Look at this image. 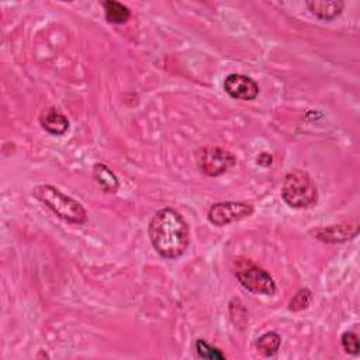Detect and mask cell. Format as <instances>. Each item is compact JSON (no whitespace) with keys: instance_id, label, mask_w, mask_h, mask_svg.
<instances>
[{"instance_id":"obj_13","label":"cell","mask_w":360,"mask_h":360,"mask_svg":"<svg viewBox=\"0 0 360 360\" xmlns=\"http://www.w3.org/2000/svg\"><path fill=\"white\" fill-rule=\"evenodd\" d=\"M281 345V338L277 332H266L256 340V349L263 357H273L277 354Z\"/></svg>"},{"instance_id":"obj_6","label":"cell","mask_w":360,"mask_h":360,"mask_svg":"<svg viewBox=\"0 0 360 360\" xmlns=\"http://www.w3.org/2000/svg\"><path fill=\"white\" fill-rule=\"evenodd\" d=\"M255 208L243 201H219L210 207L207 218L215 226H225L238 222L253 214Z\"/></svg>"},{"instance_id":"obj_3","label":"cell","mask_w":360,"mask_h":360,"mask_svg":"<svg viewBox=\"0 0 360 360\" xmlns=\"http://www.w3.org/2000/svg\"><path fill=\"white\" fill-rule=\"evenodd\" d=\"M281 198L288 207L308 208L316 204L318 188L307 172L292 169L283 179Z\"/></svg>"},{"instance_id":"obj_16","label":"cell","mask_w":360,"mask_h":360,"mask_svg":"<svg viewBox=\"0 0 360 360\" xmlns=\"http://www.w3.org/2000/svg\"><path fill=\"white\" fill-rule=\"evenodd\" d=\"M340 343H342V347L346 353H349V354H357L359 353L360 343H359V338L354 332H352V330L343 332L342 336H340Z\"/></svg>"},{"instance_id":"obj_2","label":"cell","mask_w":360,"mask_h":360,"mask_svg":"<svg viewBox=\"0 0 360 360\" xmlns=\"http://www.w3.org/2000/svg\"><path fill=\"white\" fill-rule=\"evenodd\" d=\"M32 195L46 205L60 219L82 225L87 219L84 207L70 195L62 193L59 188L51 184H39L32 188Z\"/></svg>"},{"instance_id":"obj_12","label":"cell","mask_w":360,"mask_h":360,"mask_svg":"<svg viewBox=\"0 0 360 360\" xmlns=\"http://www.w3.org/2000/svg\"><path fill=\"white\" fill-rule=\"evenodd\" d=\"M103 8H104L105 20L110 24L121 25V24H125L131 17V10L125 4L115 0L103 1Z\"/></svg>"},{"instance_id":"obj_10","label":"cell","mask_w":360,"mask_h":360,"mask_svg":"<svg viewBox=\"0 0 360 360\" xmlns=\"http://www.w3.org/2000/svg\"><path fill=\"white\" fill-rule=\"evenodd\" d=\"M308 10L318 17L319 20H325V21H330L338 18L343 8H345V3L340 0H312V1H307L305 3Z\"/></svg>"},{"instance_id":"obj_15","label":"cell","mask_w":360,"mask_h":360,"mask_svg":"<svg viewBox=\"0 0 360 360\" xmlns=\"http://www.w3.org/2000/svg\"><path fill=\"white\" fill-rule=\"evenodd\" d=\"M312 301V292L309 288H301L298 290L294 297L290 300L288 309L292 312H300L302 309H307Z\"/></svg>"},{"instance_id":"obj_11","label":"cell","mask_w":360,"mask_h":360,"mask_svg":"<svg viewBox=\"0 0 360 360\" xmlns=\"http://www.w3.org/2000/svg\"><path fill=\"white\" fill-rule=\"evenodd\" d=\"M93 179L97 183V186L108 194H114L120 188V180L115 176V173L104 163H96L93 166Z\"/></svg>"},{"instance_id":"obj_8","label":"cell","mask_w":360,"mask_h":360,"mask_svg":"<svg viewBox=\"0 0 360 360\" xmlns=\"http://www.w3.org/2000/svg\"><path fill=\"white\" fill-rule=\"evenodd\" d=\"M311 233L325 243H342L359 235V221H346L329 226H321L311 231Z\"/></svg>"},{"instance_id":"obj_4","label":"cell","mask_w":360,"mask_h":360,"mask_svg":"<svg viewBox=\"0 0 360 360\" xmlns=\"http://www.w3.org/2000/svg\"><path fill=\"white\" fill-rule=\"evenodd\" d=\"M236 158L221 146H204L197 152V166L205 176L218 177L232 169Z\"/></svg>"},{"instance_id":"obj_7","label":"cell","mask_w":360,"mask_h":360,"mask_svg":"<svg viewBox=\"0 0 360 360\" xmlns=\"http://www.w3.org/2000/svg\"><path fill=\"white\" fill-rule=\"evenodd\" d=\"M224 90L232 98L252 101L259 94V84L246 75L229 73L224 80Z\"/></svg>"},{"instance_id":"obj_9","label":"cell","mask_w":360,"mask_h":360,"mask_svg":"<svg viewBox=\"0 0 360 360\" xmlns=\"http://www.w3.org/2000/svg\"><path fill=\"white\" fill-rule=\"evenodd\" d=\"M41 127L51 135H65L69 129V120L65 114H62L55 107H49L45 111H42L39 117Z\"/></svg>"},{"instance_id":"obj_1","label":"cell","mask_w":360,"mask_h":360,"mask_svg":"<svg viewBox=\"0 0 360 360\" xmlns=\"http://www.w3.org/2000/svg\"><path fill=\"white\" fill-rule=\"evenodd\" d=\"M149 239L155 250L165 259H177L188 248V225L179 211L170 207L158 210L148 225Z\"/></svg>"},{"instance_id":"obj_14","label":"cell","mask_w":360,"mask_h":360,"mask_svg":"<svg viewBox=\"0 0 360 360\" xmlns=\"http://www.w3.org/2000/svg\"><path fill=\"white\" fill-rule=\"evenodd\" d=\"M194 346H195L197 356L200 359H205V360H224L226 357L218 347L210 345L208 342H205L202 339H197Z\"/></svg>"},{"instance_id":"obj_17","label":"cell","mask_w":360,"mask_h":360,"mask_svg":"<svg viewBox=\"0 0 360 360\" xmlns=\"http://www.w3.org/2000/svg\"><path fill=\"white\" fill-rule=\"evenodd\" d=\"M256 162H257V165H260V166H263V167H269V166L273 163V156H271L270 153H267V152H262V153L257 156Z\"/></svg>"},{"instance_id":"obj_5","label":"cell","mask_w":360,"mask_h":360,"mask_svg":"<svg viewBox=\"0 0 360 360\" xmlns=\"http://www.w3.org/2000/svg\"><path fill=\"white\" fill-rule=\"evenodd\" d=\"M235 276L239 284L253 294L271 295L276 291V283L273 277L262 267L245 262L235 270Z\"/></svg>"}]
</instances>
